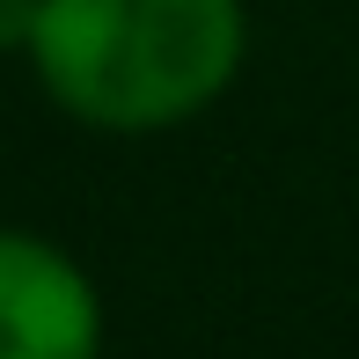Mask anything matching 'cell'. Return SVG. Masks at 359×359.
<instances>
[{
  "label": "cell",
  "instance_id": "3957f363",
  "mask_svg": "<svg viewBox=\"0 0 359 359\" xmlns=\"http://www.w3.org/2000/svg\"><path fill=\"white\" fill-rule=\"evenodd\" d=\"M37 8H44V0H0V52H29Z\"/></svg>",
  "mask_w": 359,
  "mask_h": 359
},
{
  "label": "cell",
  "instance_id": "7a4b0ae2",
  "mask_svg": "<svg viewBox=\"0 0 359 359\" xmlns=\"http://www.w3.org/2000/svg\"><path fill=\"white\" fill-rule=\"evenodd\" d=\"M0 359H103L95 279L29 227H0Z\"/></svg>",
  "mask_w": 359,
  "mask_h": 359
},
{
  "label": "cell",
  "instance_id": "6da1fadb",
  "mask_svg": "<svg viewBox=\"0 0 359 359\" xmlns=\"http://www.w3.org/2000/svg\"><path fill=\"white\" fill-rule=\"evenodd\" d=\"M250 52L242 0H44L29 74L95 133H169L220 103Z\"/></svg>",
  "mask_w": 359,
  "mask_h": 359
}]
</instances>
